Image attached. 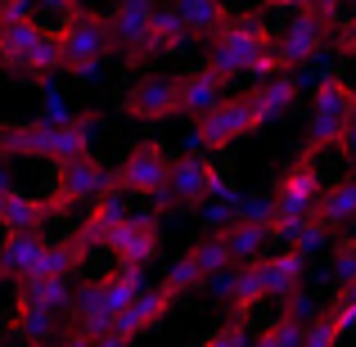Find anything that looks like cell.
<instances>
[{
    "label": "cell",
    "mask_w": 356,
    "mask_h": 347,
    "mask_svg": "<svg viewBox=\"0 0 356 347\" xmlns=\"http://www.w3.org/2000/svg\"><path fill=\"white\" fill-rule=\"evenodd\" d=\"M208 68H217L221 77H275V36L266 32V23H221V32L208 41Z\"/></svg>",
    "instance_id": "obj_1"
},
{
    "label": "cell",
    "mask_w": 356,
    "mask_h": 347,
    "mask_svg": "<svg viewBox=\"0 0 356 347\" xmlns=\"http://www.w3.org/2000/svg\"><path fill=\"white\" fill-rule=\"evenodd\" d=\"M54 45L63 54V72L72 77H95L104 68V54L113 50V32H108V18L95 9H77L63 27H54Z\"/></svg>",
    "instance_id": "obj_2"
},
{
    "label": "cell",
    "mask_w": 356,
    "mask_h": 347,
    "mask_svg": "<svg viewBox=\"0 0 356 347\" xmlns=\"http://www.w3.org/2000/svg\"><path fill=\"white\" fill-rule=\"evenodd\" d=\"M235 185L212 167L208 154H181L172 158V172H167V185L154 194L158 208L167 203H181V208H199L203 199H235Z\"/></svg>",
    "instance_id": "obj_3"
},
{
    "label": "cell",
    "mask_w": 356,
    "mask_h": 347,
    "mask_svg": "<svg viewBox=\"0 0 356 347\" xmlns=\"http://www.w3.org/2000/svg\"><path fill=\"white\" fill-rule=\"evenodd\" d=\"M316 108H312V127H307V154L334 145L339 149L343 131H348V118H352V104H356V90L348 86L343 77H316Z\"/></svg>",
    "instance_id": "obj_4"
},
{
    "label": "cell",
    "mask_w": 356,
    "mask_h": 347,
    "mask_svg": "<svg viewBox=\"0 0 356 347\" xmlns=\"http://www.w3.org/2000/svg\"><path fill=\"white\" fill-rule=\"evenodd\" d=\"M59 176H54V194L45 199V208H50V217H59V212H68L72 203H95L104 190H113V176H108V167L99 163V158L77 154V158H63Z\"/></svg>",
    "instance_id": "obj_5"
},
{
    "label": "cell",
    "mask_w": 356,
    "mask_h": 347,
    "mask_svg": "<svg viewBox=\"0 0 356 347\" xmlns=\"http://www.w3.org/2000/svg\"><path fill=\"white\" fill-rule=\"evenodd\" d=\"M248 131H257V118H252L248 95H239V99H221L212 113L194 118L190 149H203V154H221V149H230L239 136H248Z\"/></svg>",
    "instance_id": "obj_6"
},
{
    "label": "cell",
    "mask_w": 356,
    "mask_h": 347,
    "mask_svg": "<svg viewBox=\"0 0 356 347\" xmlns=\"http://www.w3.org/2000/svg\"><path fill=\"white\" fill-rule=\"evenodd\" d=\"M167 172H172V158H167V149L149 140V145H136L127 158H122V167H118V176H113V190L154 199V194L167 185Z\"/></svg>",
    "instance_id": "obj_7"
},
{
    "label": "cell",
    "mask_w": 356,
    "mask_h": 347,
    "mask_svg": "<svg viewBox=\"0 0 356 347\" xmlns=\"http://www.w3.org/2000/svg\"><path fill=\"white\" fill-rule=\"evenodd\" d=\"M158 239H163L158 217H149V212H127L122 226L108 234L104 248H113V257L122 261V271H145L149 261H154V252H158Z\"/></svg>",
    "instance_id": "obj_8"
},
{
    "label": "cell",
    "mask_w": 356,
    "mask_h": 347,
    "mask_svg": "<svg viewBox=\"0 0 356 347\" xmlns=\"http://www.w3.org/2000/svg\"><path fill=\"white\" fill-rule=\"evenodd\" d=\"M321 190H325V181H321V172H316L312 154L302 149V158H298L275 185V212L280 217H312ZM275 212H270V217H275Z\"/></svg>",
    "instance_id": "obj_9"
},
{
    "label": "cell",
    "mask_w": 356,
    "mask_h": 347,
    "mask_svg": "<svg viewBox=\"0 0 356 347\" xmlns=\"http://www.w3.org/2000/svg\"><path fill=\"white\" fill-rule=\"evenodd\" d=\"M325 41H330V27L316 23L312 14H302V9H298V18L284 27V36L275 41L280 68L293 72V68H302V63H316V59H321V50H325Z\"/></svg>",
    "instance_id": "obj_10"
},
{
    "label": "cell",
    "mask_w": 356,
    "mask_h": 347,
    "mask_svg": "<svg viewBox=\"0 0 356 347\" xmlns=\"http://www.w3.org/2000/svg\"><path fill=\"white\" fill-rule=\"evenodd\" d=\"M176 90H181V77H140L122 95V113L136 122H163L176 113Z\"/></svg>",
    "instance_id": "obj_11"
},
{
    "label": "cell",
    "mask_w": 356,
    "mask_h": 347,
    "mask_svg": "<svg viewBox=\"0 0 356 347\" xmlns=\"http://www.w3.org/2000/svg\"><path fill=\"white\" fill-rule=\"evenodd\" d=\"M122 217H127V194H122V190H104V194L95 199V208L86 212L81 230L72 234V248H77V257H90L99 243H108V234L122 226Z\"/></svg>",
    "instance_id": "obj_12"
},
{
    "label": "cell",
    "mask_w": 356,
    "mask_h": 347,
    "mask_svg": "<svg viewBox=\"0 0 356 347\" xmlns=\"http://www.w3.org/2000/svg\"><path fill=\"white\" fill-rule=\"evenodd\" d=\"M226 99V77H221L217 68H194V72H185L181 77V90H176V113H185V118H203V113H212V108Z\"/></svg>",
    "instance_id": "obj_13"
},
{
    "label": "cell",
    "mask_w": 356,
    "mask_h": 347,
    "mask_svg": "<svg viewBox=\"0 0 356 347\" xmlns=\"http://www.w3.org/2000/svg\"><path fill=\"white\" fill-rule=\"evenodd\" d=\"M298 77L293 72H275V77H261V86L248 90V104H252V118H257V127H270V122H280L289 113V108L298 104Z\"/></svg>",
    "instance_id": "obj_14"
},
{
    "label": "cell",
    "mask_w": 356,
    "mask_h": 347,
    "mask_svg": "<svg viewBox=\"0 0 356 347\" xmlns=\"http://www.w3.org/2000/svg\"><path fill=\"white\" fill-rule=\"evenodd\" d=\"M257 275H261V289H266V298H293L298 289H302V275H307V257L293 248L275 252V257H257Z\"/></svg>",
    "instance_id": "obj_15"
},
{
    "label": "cell",
    "mask_w": 356,
    "mask_h": 347,
    "mask_svg": "<svg viewBox=\"0 0 356 347\" xmlns=\"http://www.w3.org/2000/svg\"><path fill=\"white\" fill-rule=\"evenodd\" d=\"M158 0H113V14H108V32H113L118 50H131L149 36V23H154Z\"/></svg>",
    "instance_id": "obj_16"
},
{
    "label": "cell",
    "mask_w": 356,
    "mask_h": 347,
    "mask_svg": "<svg viewBox=\"0 0 356 347\" xmlns=\"http://www.w3.org/2000/svg\"><path fill=\"white\" fill-rule=\"evenodd\" d=\"M167 307H172V298L163 293V289H140L136 293V302L127 307V312L113 321V334H122V339H136V334H145V330H154L158 321L167 316Z\"/></svg>",
    "instance_id": "obj_17"
},
{
    "label": "cell",
    "mask_w": 356,
    "mask_h": 347,
    "mask_svg": "<svg viewBox=\"0 0 356 347\" xmlns=\"http://www.w3.org/2000/svg\"><path fill=\"white\" fill-rule=\"evenodd\" d=\"M41 32L45 27H36V18H27V23H5L0 18V68L27 77V54L41 41Z\"/></svg>",
    "instance_id": "obj_18"
},
{
    "label": "cell",
    "mask_w": 356,
    "mask_h": 347,
    "mask_svg": "<svg viewBox=\"0 0 356 347\" xmlns=\"http://www.w3.org/2000/svg\"><path fill=\"white\" fill-rule=\"evenodd\" d=\"M41 248H45L41 230H9L5 243H0V271L14 275V280L32 275L36 261H41Z\"/></svg>",
    "instance_id": "obj_19"
},
{
    "label": "cell",
    "mask_w": 356,
    "mask_h": 347,
    "mask_svg": "<svg viewBox=\"0 0 356 347\" xmlns=\"http://www.w3.org/2000/svg\"><path fill=\"white\" fill-rule=\"evenodd\" d=\"M14 334L27 347H59L63 339L59 312H50V307H14Z\"/></svg>",
    "instance_id": "obj_20"
},
{
    "label": "cell",
    "mask_w": 356,
    "mask_h": 347,
    "mask_svg": "<svg viewBox=\"0 0 356 347\" xmlns=\"http://www.w3.org/2000/svg\"><path fill=\"white\" fill-rule=\"evenodd\" d=\"M312 217L321 221V226H330V230L352 226V221H356V176H348V181H339V185H330V190H321Z\"/></svg>",
    "instance_id": "obj_21"
},
{
    "label": "cell",
    "mask_w": 356,
    "mask_h": 347,
    "mask_svg": "<svg viewBox=\"0 0 356 347\" xmlns=\"http://www.w3.org/2000/svg\"><path fill=\"white\" fill-rule=\"evenodd\" d=\"M72 284L68 275H27L18 280V307H50V312H68Z\"/></svg>",
    "instance_id": "obj_22"
},
{
    "label": "cell",
    "mask_w": 356,
    "mask_h": 347,
    "mask_svg": "<svg viewBox=\"0 0 356 347\" xmlns=\"http://www.w3.org/2000/svg\"><path fill=\"white\" fill-rule=\"evenodd\" d=\"M172 9L181 14L190 41H212L226 23V5L221 0H172Z\"/></svg>",
    "instance_id": "obj_23"
},
{
    "label": "cell",
    "mask_w": 356,
    "mask_h": 347,
    "mask_svg": "<svg viewBox=\"0 0 356 347\" xmlns=\"http://www.w3.org/2000/svg\"><path fill=\"white\" fill-rule=\"evenodd\" d=\"M221 239L230 248V261H257L270 243V221H230Z\"/></svg>",
    "instance_id": "obj_24"
},
{
    "label": "cell",
    "mask_w": 356,
    "mask_h": 347,
    "mask_svg": "<svg viewBox=\"0 0 356 347\" xmlns=\"http://www.w3.org/2000/svg\"><path fill=\"white\" fill-rule=\"evenodd\" d=\"M50 217V208H45V199H32V194L23 190H9L5 203H0V230H41V221Z\"/></svg>",
    "instance_id": "obj_25"
},
{
    "label": "cell",
    "mask_w": 356,
    "mask_h": 347,
    "mask_svg": "<svg viewBox=\"0 0 356 347\" xmlns=\"http://www.w3.org/2000/svg\"><path fill=\"white\" fill-rule=\"evenodd\" d=\"M266 302V289H261V275H257V261H239V280H235V298H230V307H235V316L230 321H248L252 307Z\"/></svg>",
    "instance_id": "obj_26"
},
{
    "label": "cell",
    "mask_w": 356,
    "mask_h": 347,
    "mask_svg": "<svg viewBox=\"0 0 356 347\" xmlns=\"http://www.w3.org/2000/svg\"><path fill=\"white\" fill-rule=\"evenodd\" d=\"M190 257L199 261V271L203 275H212V271H226V266H235L230 261V248H226V239H221V230H208L199 243L190 248Z\"/></svg>",
    "instance_id": "obj_27"
},
{
    "label": "cell",
    "mask_w": 356,
    "mask_h": 347,
    "mask_svg": "<svg viewBox=\"0 0 356 347\" xmlns=\"http://www.w3.org/2000/svg\"><path fill=\"white\" fill-rule=\"evenodd\" d=\"M302 330H307V325H298L293 316L280 312L261 334H252V343H248V347H298V343H302Z\"/></svg>",
    "instance_id": "obj_28"
},
{
    "label": "cell",
    "mask_w": 356,
    "mask_h": 347,
    "mask_svg": "<svg viewBox=\"0 0 356 347\" xmlns=\"http://www.w3.org/2000/svg\"><path fill=\"white\" fill-rule=\"evenodd\" d=\"M77 248H72V239H63V243H45L41 248V261H36V271L32 275H68L72 266H77ZM27 280V275H23Z\"/></svg>",
    "instance_id": "obj_29"
},
{
    "label": "cell",
    "mask_w": 356,
    "mask_h": 347,
    "mask_svg": "<svg viewBox=\"0 0 356 347\" xmlns=\"http://www.w3.org/2000/svg\"><path fill=\"white\" fill-rule=\"evenodd\" d=\"M199 284H203V271H199V261H194L190 252H185V257L176 261L172 271H167V280H163L158 289H163V293H167V298L176 302L181 293H190V289H199Z\"/></svg>",
    "instance_id": "obj_30"
},
{
    "label": "cell",
    "mask_w": 356,
    "mask_h": 347,
    "mask_svg": "<svg viewBox=\"0 0 356 347\" xmlns=\"http://www.w3.org/2000/svg\"><path fill=\"white\" fill-rule=\"evenodd\" d=\"M199 221H203V230H226L230 221H239V194L235 199H203Z\"/></svg>",
    "instance_id": "obj_31"
},
{
    "label": "cell",
    "mask_w": 356,
    "mask_h": 347,
    "mask_svg": "<svg viewBox=\"0 0 356 347\" xmlns=\"http://www.w3.org/2000/svg\"><path fill=\"white\" fill-rule=\"evenodd\" d=\"M330 234H334L330 226H321L316 217H307V221H302V230L293 234V243H289V248H293V252H302V257H312V252H321L325 243H330Z\"/></svg>",
    "instance_id": "obj_32"
},
{
    "label": "cell",
    "mask_w": 356,
    "mask_h": 347,
    "mask_svg": "<svg viewBox=\"0 0 356 347\" xmlns=\"http://www.w3.org/2000/svg\"><path fill=\"white\" fill-rule=\"evenodd\" d=\"M298 347H339V330L330 325V316H325V312L316 316V321L302 330V343H298Z\"/></svg>",
    "instance_id": "obj_33"
},
{
    "label": "cell",
    "mask_w": 356,
    "mask_h": 347,
    "mask_svg": "<svg viewBox=\"0 0 356 347\" xmlns=\"http://www.w3.org/2000/svg\"><path fill=\"white\" fill-rule=\"evenodd\" d=\"M252 343V334H248V321H230L226 330H217L208 343H199V347H248Z\"/></svg>",
    "instance_id": "obj_34"
},
{
    "label": "cell",
    "mask_w": 356,
    "mask_h": 347,
    "mask_svg": "<svg viewBox=\"0 0 356 347\" xmlns=\"http://www.w3.org/2000/svg\"><path fill=\"white\" fill-rule=\"evenodd\" d=\"M280 307H284V316H293L298 325H312L316 316H321V307H316V298H307L302 289H298L293 298H284V302H280Z\"/></svg>",
    "instance_id": "obj_35"
},
{
    "label": "cell",
    "mask_w": 356,
    "mask_h": 347,
    "mask_svg": "<svg viewBox=\"0 0 356 347\" xmlns=\"http://www.w3.org/2000/svg\"><path fill=\"white\" fill-rule=\"evenodd\" d=\"M270 212H275V194H257V199L239 194V221H270Z\"/></svg>",
    "instance_id": "obj_36"
},
{
    "label": "cell",
    "mask_w": 356,
    "mask_h": 347,
    "mask_svg": "<svg viewBox=\"0 0 356 347\" xmlns=\"http://www.w3.org/2000/svg\"><path fill=\"white\" fill-rule=\"evenodd\" d=\"M325 316H330V325L339 330V339H343V334H348L352 325H356V302H352V298H343V293H339V298H334V307H330Z\"/></svg>",
    "instance_id": "obj_37"
},
{
    "label": "cell",
    "mask_w": 356,
    "mask_h": 347,
    "mask_svg": "<svg viewBox=\"0 0 356 347\" xmlns=\"http://www.w3.org/2000/svg\"><path fill=\"white\" fill-rule=\"evenodd\" d=\"M352 275H356V252H352L348 243L339 239V248H334V284L343 289V284H348Z\"/></svg>",
    "instance_id": "obj_38"
},
{
    "label": "cell",
    "mask_w": 356,
    "mask_h": 347,
    "mask_svg": "<svg viewBox=\"0 0 356 347\" xmlns=\"http://www.w3.org/2000/svg\"><path fill=\"white\" fill-rule=\"evenodd\" d=\"M302 14H312L316 18V23H325V27H330V32H334V27H339V0H307V5H302Z\"/></svg>",
    "instance_id": "obj_39"
},
{
    "label": "cell",
    "mask_w": 356,
    "mask_h": 347,
    "mask_svg": "<svg viewBox=\"0 0 356 347\" xmlns=\"http://www.w3.org/2000/svg\"><path fill=\"white\" fill-rule=\"evenodd\" d=\"M36 9L54 18V23H50V32H54V27H63V23H68V18L81 9V5H77V0H36Z\"/></svg>",
    "instance_id": "obj_40"
},
{
    "label": "cell",
    "mask_w": 356,
    "mask_h": 347,
    "mask_svg": "<svg viewBox=\"0 0 356 347\" xmlns=\"http://www.w3.org/2000/svg\"><path fill=\"white\" fill-rule=\"evenodd\" d=\"M330 41H334V50H339V54H356V14L352 18H339V27L330 32Z\"/></svg>",
    "instance_id": "obj_41"
},
{
    "label": "cell",
    "mask_w": 356,
    "mask_h": 347,
    "mask_svg": "<svg viewBox=\"0 0 356 347\" xmlns=\"http://www.w3.org/2000/svg\"><path fill=\"white\" fill-rule=\"evenodd\" d=\"M339 149H343V154H356V104H352V118H348V131H343V140H339Z\"/></svg>",
    "instance_id": "obj_42"
},
{
    "label": "cell",
    "mask_w": 356,
    "mask_h": 347,
    "mask_svg": "<svg viewBox=\"0 0 356 347\" xmlns=\"http://www.w3.org/2000/svg\"><path fill=\"white\" fill-rule=\"evenodd\" d=\"M59 347H95V339H90L86 330H72V334H63Z\"/></svg>",
    "instance_id": "obj_43"
},
{
    "label": "cell",
    "mask_w": 356,
    "mask_h": 347,
    "mask_svg": "<svg viewBox=\"0 0 356 347\" xmlns=\"http://www.w3.org/2000/svg\"><path fill=\"white\" fill-rule=\"evenodd\" d=\"M307 0H266V9H289V14H298Z\"/></svg>",
    "instance_id": "obj_44"
},
{
    "label": "cell",
    "mask_w": 356,
    "mask_h": 347,
    "mask_svg": "<svg viewBox=\"0 0 356 347\" xmlns=\"http://www.w3.org/2000/svg\"><path fill=\"white\" fill-rule=\"evenodd\" d=\"M9 190H14V181H9V172L0 167V203H5V194H9Z\"/></svg>",
    "instance_id": "obj_45"
},
{
    "label": "cell",
    "mask_w": 356,
    "mask_h": 347,
    "mask_svg": "<svg viewBox=\"0 0 356 347\" xmlns=\"http://www.w3.org/2000/svg\"><path fill=\"white\" fill-rule=\"evenodd\" d=\"M339 293H343V298H352V302H356V275H352V280H348V284H343V289H339Z\"/></svg>",
    "instance_id": "obj_46"
},
{
    "label": "cell",
    "mask_w": 356,
    "mask_h": 347,
    "mask_svg": "<svg viewBox=\"0 0 356 347\" xmlns=\"http://www.w3.org/2000/svg\"><path fill=\"white\" fill-rule=\"evenodd\" d=\"M343 243H348V248L356 252V230H352V234H348V239H343Z\"/></svg>",
    "instance_id": "obj_47"
},
{
    "label": "cell",
    "mask_w": 356,
    "mask_h": 347,
    "mask_svg": "<svg viewBox=\"0 0 356 347\" xmlns=\"http://www.w3.org/2000/svg\"><path fill=\"white\" fill-rule=\"evenodd\" d=\"M339 5H356V0H339Z\"/></svg>",
    "instance_id": "obj_48"
},
{
    "label": "cell",
    "mask_w": 356,
    "mask_h": 347,
    "mask_svg": "<svg viewBox=\"0 0 356 347\" xmlns=\"http://www.w3.org/2000/svg\"><path fill=\"white\" fill-rule=\"evenodd\" d=\"M5 5H9V0H0V9H5Z\"/></svg>",
    "instance_id": "obj_49"
},
{
    "label": "cell",
    "mask_w": 356,
    "mask_h": 347,
    "mask_svg": "<svg viewBox=\"0 0 356 347\" xmlns=\"http://www.w3.org/2000/svg\"><path fill=\"white\" fill-rule=\"evenodd\" d=\"M0 280H9V275H5V271H0Z\"/></svg>",
    "instance_id": "obj_50"
},
{
    "label": "cell",
    "mask_w": 356,
    "mask_h": 347,
    "mask_svg": "<svg viewBox=\"0 0 356 347\" xmlns=\"http://www.w3.org/2000/svg\"><path fill=\"white\" fill-rule=\"evenodd\" d=\"M167 5H172V0H167Z\"/></svg>",
    "instance_id": "obj_51"
},
{
    "label": "cell",
    "mask_w": 356,
    "mask_h": 347,
    "mask_svg": "<svg viewBox=\"0 0 356 347\" xmlns=\"http://www.w3.org/2000/svg\"><path fill=\"white\" fill-rule=\"evenodd\" d=\"M352 158H356V154H352Z\"/></svg>",
    "instance_id": "obj_52"
}]
</instances>
